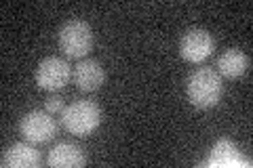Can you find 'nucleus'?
<instances>
[{
    "label": "nucleus",
    "instance_id": "9",
    "mask_svg": "<svg viewBox=\"0 0 253 168\" xmlns=\"http://www.w3.org/2000/svg\"><path fill=\"white\" fill-rule=\"evenodd\" d=\"M0 164H2V168H36L41 164V154L28 141L15 143V145L2 151Z\"/></svg>",
    "mask_w": 253,
    "mask_h": 168
},
{
    "label": "nucleus",
    "instance_id": "1",
    "mask_svg": "<svg viewBox=\"0 0 253 168\" xmlns=\"http://www.w3.org/2000/svg\"><path fill=\"white\" fill-rule=\"evenodd\" d=\"M221 93H224L221 76L211 67H199L188 78V99L199 109L215 107L221 99Z\"/></svg>",
    "mask_w": 253,
    "mask_h": 168
},
{
    "label": "nucleus",
    "instance_id": "11",
    "mask_svg": "<svg viewBox=\"0 0 253 168\" xmlns=\"http://www.w3.org/2000/svg\"><path fill=\"white\" fill-rule=\"evenodd\" d=\"M239 158V151H236L234 143L228 141V139H221L215 143V147H213V154L209 158L207 164H228L232 162V160Z\"/></svg>",
    "mask_w": 253,
    "mask_h": 168
},
{
    "label": "nucleus",
    "instance_id": "6",
    "mask_svg": "<svg viewBox=\"0 0 253 168\" xmlns=\"http://www.w3.org/2000/svg\"><path fill=\"white\" fill-rule=\"evenodd\" d=\"M213 51H215V40L203 28L188 30L184 36L179 38V55L181 59L188 63H203L207 61Z\"/></svg>",
    "mask_w": 253,
    "mask_h": 168
},
{
    "label": "nucleus",
    "instance_id": "8",
    "mask_svg": "<svg viewBox=\"0 0 253 168\" xmlns=\"http://www.w3.org/2000/svg\"><path fill=\"white\" fill-rule=\"evenodd\" d=\"M84 162H86V158H84L83 147L70 141L57 143L49 151V156H46V164L53 168H81L84 166Z\"/></svg>",
    "mask_w": 253,
    "mask_h": 168
},
{
    "label": "nucleus",
    "instance_id": "2",
    "mask_svg": "<svg viewBox=\"0 0 253 168\" xmlns=\"http://www.w3.org/2000/svg\"><path fill=\"white\" fill-rule=\"evenodd\" d=\"M101 124V109L95 101H74L61 111V126L70 134L86 137Z\"/></svg>",
    "mask_w": 253,
    "mask_h": 168
},
{
    "label": "nucleus",
    "instance_id": "12",
    "mask_svg": "<svg viewBox=\"0 0 253 168\" xmlns=\"http://www.w3.org/2000/svg\"><path fill=\"white\" fill-rule=\"evenodd\" d=\"M66 109V105H63V99L61 95H51L49 99L44 101V111H49V114H61V111Z\"/></svg>",
    "mask_w": 253,
    "mask_h": 168
},
{
    "label": "nucleus",
    "instance_id": "3",
    "mask_svg": "<svg viewBox=\"0 0 253 168\" xmlns=\"http://www.w3.org/2000/svg\"><path fill=\"white\" fill-rule=\"evenodd\" d=\"M59 49L68 59H86L93 49V28L83 19H70L59 30Z\"/></svg>",
    "mask_w": 253,
    "mask_h": 168
},
{
    "label": "nucleus",
    "instance_id": "4",
    "mask_svg": "<svg viewBox=\"0 0 253 168\" xmlns=\"http://www.w3.org/2000/svg\"><path fill=\"white\" fill-rule=\"evenodd\" d=\"M19 133L23 141L32 143V145H41V143H49L57 134V122L51 118L49 111L34 109L28 111L19 122Z\"/></svg>",
    "mask_w": 253,
    "mask_h": 168
},
{
    "label": "nucleus",
    "instance_id": "5",
    "mask_svg": "<svg viewBox=\"0 0 253 168\" xmlns=\"http://www.w3.org/2000/svg\"><path fill=\"white\" fill-rule=\"evenodd\" d=\"M72 78V67L61 57H44L36 67V84L41 91L57 93L70 82Z\"/></svg>",
    "mask_w": 253,
    "mask_h": 168
},
{
    "label": "nucleus",
    "instance_id": "7",
    "mask_svg": "<svg viewBox=\"0 0 253 168\" xmlns=\"http://www.w3.org/2000/svg\"><path fill=\"white\" fill-rule=\"evenodd\" d=\"M72 78H74V84L78 86V91L95 93L104 84L106 71L97 59H81L72 69Z\"/></svg>",
    "mask_w": 253,
    "mask_h": 168
},
{
    "label": "nucleus",
    "instance_id": "10",
    "mask_svg": "<svg viewBox=\"0 0 253 168\" xmlns=\"http://www.w3.org/2000/svg\"><path fill=\"white\" fill-rule=\"evenodd\" d=\"M215 71L221 78L236 80V78H241L249 71V57L239 49H228L226 53L219 55Z\"/></svg>",
    "mask_w": 253,
    "mask_h": 168
}]
</instances>
